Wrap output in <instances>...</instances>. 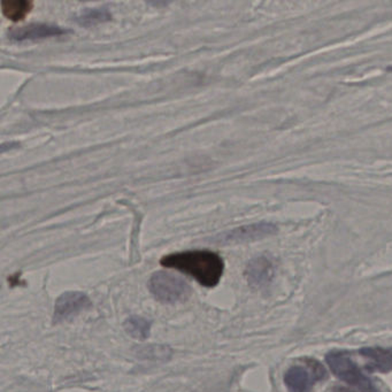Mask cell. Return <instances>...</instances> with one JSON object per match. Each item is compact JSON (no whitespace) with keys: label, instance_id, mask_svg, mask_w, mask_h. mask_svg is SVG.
I'll use <instances>...</instances> for the list:
<instances>
[{"label":"cell","instance_id":"ba28073f","mask_svg":"<svg viewBox=\"0 0 392 392\" xmlns=\"http://www.w3.org/2000/svg\"><path fill=\"white\" fill-rule=\"evenodd\" d=\"M244 274L251 288H266L274 278V262L267 255H259L248 262Z\"/></svg>","mask_w":392,"mask_h":392},{"label":"cell","instance_id":"8fae6325","mask_svg":"<svg viewBox=\"0 0 392 392\" xmlns=\"http://www.w3.org/2000/svg\"><path fill=\"white\" fill-rule=\"evenodd\" d=\"M152 322L142 316H130L124 321V330L128 335L138 341H145L151 334Z\"/></svg>","mask_w":392,"mask_h":392},{"label":"cell","instance_id":"7a4b0ae2","mask_svg":"<svg viewBox=\"0 0 392 392\" xmlns=\"http://www.w3.org/2000/svg\"><path fill=\"white\" fill-rule=\"evenodd\" d=\"M329 368L343 382L352 386L357 392H382L370 377L364 374L349 353L335 351L325 355Z\"/></svg>","mask_w":392,"mask_h":392},{"label":"cell","instance_id":"3957f363","mask_svg":"<svg viewBox=\"0 0 392 392\" xmlns=\"http://www.w3.org/2000/svg\"><path fill=\"white\" fill-rule=\"evenodd\" d=\"M148 289L159 302L178 304L191 296V288L183 278L169 272H157L148 281Z\"/></svg>","mask_w":392,"mask_h":392},{"label":"cell","instance_id":"6da1fadb","mask_svg":"<svg viewBox=\"0 0 392 392\" xmlns=\"http://www.w3.org/2000/svg\"><path fill=\"white\" fill-rule=\"evenodd\" d=\"M166 269L190 275L205 288H214L221 281L225 262L215 252L206 250L178 252L164 255L160 260Z\"/></svg>","mask_w":392,"mask_h":392},{"label":"cell","instance_id":"9c48e42d","mask_svg":"<svg viewBox=\"0 0 392 392\" xmlns=\"http://www.w3.org/2000/svg\"><path fill=\"white\" fill-rule=\"evenodd\" d=\"M359 353L368 359L366 369L369 372H380L383 374L392 370V348L381 346H366L359 350Z\"/></svg>","mask_w":392,"mask_h":392},{"label":"cell","instance_id":"5b68a950","mask_svg":"<svg viewBox=\"0 0 392 392\" xmlns=\"http://www.w3.org/2000/svg\"><path fill=\"white\" fill-rule=\"evenodd\" d=\"M278 232V227L269 222H259L255 225H243L239 228L232 229L228 232L219 234L212 238L213 243L221 245L239 244L248 241H259Z\"/></svg>","mask_w":392,"mask_h":392},{"label":"cell","instance_id":"30bf717a","mask_svg":"<svg viewBox=\"0 0 392 392\" xmlns=\"http://www.w3.org/2000/svg\"><path fill=\"white\" fill-rule=\"evenodd\" d=\"M111 10L108 7H94V8H85L80 10V13L75 17V21L83 27H91L96 24H104L111 20Z\"/></svg>","mask_w":392,"mask_h":392},{"label":"cell","instance_id":"277c9868","mask_svg":"<svg viewBox=\"0 0 392 392\" xmlns=\"http://www.w3.org/2000/svg\"><path fill=\"white\" fill-rule=\"evenodd\" d=\"M327 377V369L321 362L304 358L302 365H295L287 370L284 383L289 392H313V386Z\"/></svg>","mask_w":392,"mask_h":392},{"label":"cell","instance_id":"8992f818","mask_svg":"<svg viewBox=\"0 0 392 392\" xmlns=\"http://www.w3.org/2000/svg\"><path fill=\"white\" fill-rule=\"evenodd\" d=\"M91 306L90 298L83 292H65L58 297L54 304L53 323L67 321L85 309H91Z\"/></svg>","mask_w":392,"mask_h":392},{"label":"cell","instance_id":"4fadbf2b","mask_svg":"<svg viewBox=\"0 0 392 392\" xmlns=\"http://www.w3.org/2000/svg\"><path fill=\"white\" fill-rule=\"evenodd\" d=\"M136 355L142 359L157 360V361H167L171 357V349L166 346H144L137 348Z\"/></svg>","mask_w":392,"mask_h":392},{"label":"cell","instance_id":"7c38bea8","mask_svg":"<svg viewBox=\"0 0 392 392\" xmlns=\"http://www.w3.org/2000/svg\"><path fill=\"white\" fill-rule=\"evenodd\" d=\"M34 3L28 0H13V1H1V10L7 19L12 21L24 20L33 10Z\"/></svg>","mask_w":392,"mask_h":392},{"label":"cell","instance_id":"5bb4252c","mask_svg":"<svg viewBox=\"0 0 392 392\" xmlns=\"http://www.w3.org/2000/svg\"><path fill=\"white\" fill-rule=\"evenodd\" d=\"M329 392H355L351 389H348V388H344V386H335L332 388Z\"/></svg>","mask_w":392,"mask_h":392},{"label":"cell","instance_id":"52a82bcc","mask_svg":"<svg viewBox=\"0 0 392 392\" xmlns=\"http://www.w3.org/2000/svg\"><path fill=\"white\" fill-rule=\"evenodd\" d=\"M69 31L64 28L50 24H29L13 27L8 31V37L15 42L26 40H38L44 38L57 37L61 35L68 34Z\"/></svg>","mask_w":392,"mask_h":392}]
</instances>
